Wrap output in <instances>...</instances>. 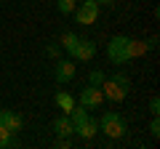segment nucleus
I'll list each match as a JSON object with an SVG mask.
<instances>
[{"label": "nucleus", "mask_w": 160, "mask_h": 149, "mask_svg": "<svg viewBox=\"0 0 160 149\" xmlns=\"http://www.w3.org/2000/svg\"><path fill=\"white\" fill-rule=\"evenodd\" d=\"M107 56H109L112 64L131 61V37H126V35H115L112 40L107 43Z\"/></svg>", "instance_id": "1"}, {"label": "nucleus", "mask_w": 160, "mask_h": 149, "mask_svg": "<svg viewBox=\"0 0 160 149\" xmlns=\"http://www.w3.org/2000/svg\"><path fill=\"white\" fill-rule=\"evenodd\" d=\"M102 93H104V99H109V101H123V99L128 96V77L123 72L112 74L109 80L102 83Z\"/></svg>", "instance_id": "2"}, {"label": "nucleus", "mask_w": 160, "mask_h": 149, "mask_svg": "<svg viewBox=\"0 0 160 149\" xmlns=\"http://www.w3.org/2000/svg\"><path fill=\"white\" fill-rule=\"evenodd\" d=\"M99 128H102L109 138H123L128 125H126V120H123V115H118V112H104Z\"/></svg>", "instance_id": "3"}, {"label": "nucleus", "mask_w": 160, "mask_h": 149, "mask_svg": "<svg viewBox=\"0 0 160 149\" xmlns=\"http://www.w3.org/2000/svg\"><path fill=\"white\" fill-rule=\"evenodd\" d=\"M69 56H72L75 61H91V59L96 56V43L86 40V37H78V43L69 48Z\"/></svg>", "instance_id": "4"}, {"label": "nucleus", "mask_w": 160, "mask_h": 149, "mask_svg": "<svg viewBox=\"0 0 160 149\" xmlns=\"http://www.w3.org/2000/svg\"><path fill=\"white\" fill-rule=\"evenodd\" d=\"M75 19H78V24H93L99 19V3H93V0H83L80 6H75Z\"/></svg>", "instance_id": "5"}, {"label": "nucleus", "mask_w": 160, "mask_h": 149, "mask_svg": "<svg viewBox=\"0 0 160 149\" xmlns=\"http://www.w3.org/2000/svg\"><path fill=\"white\" fill-rule=\"evenodd\" d=\"M102 101H104L102 88L88 85V88H83V91H80V107H86V109H96V107H102Z\"/></svg>", "instance_id": "6"}, {"label": "nucleus", "mask_w": 160, "mask_h": 149, "mask_svg": "<svg viewBox=\"0 0 160 149\" xmlns=\"http://www.w3.org/2000/svg\"><path fill=\"white\" fill-rule=\"evenodd\" d=\"M53 77H56V83H69L75 77V61L72 59H59L56 67H53Z\"/></svg>", "instance_id": "7"}, {"label": "nucleus", "mask_w": 160, "mask_h": 149, "mask_svg": "<svg viewBox=\"0 0 160 149\" xmlns=\"http://www.w3.org/2000/svg\"><path fill=\"white\" fill-rule=\"evenodd\" d=\"M75 133H78L83 141H91V138L99 133V120H93V117H86V120L80 123L78 128H75Z\"/></svg>", "instance_id": "8"}, {"label": "nucleus", "mask_w": 160, "mask_h": 149, "mask_svg": "<svg viewBox=\"0 0 160 149\" xmlns=\"http://www.w3.org/2000/svg\"><path fill=\"white\" fill-rule=\"evenodd\" d=\"M0 125L8 128L11 133H19V131H22V115L8 112V109H0Z\"/></svg>", "instance_id": "9"}, {"label": "nucleus", "mask_w": 160, "mask_h": 149, "mask_svg": "<svg viewBox=\"0 0 160 149\" xmlns=\"http://www.w3.org/2000/svg\"><path fill=\"white\" fill-rule=\"evenodd\" d=\"M53 101H56V107L62 109L64 115H69V112H72V107L78 104V101H75V96H72V93H67V91H59L56 96H53Z\"/></svg>", "instance_id": "10"}, {"label": "nucleus", "mask_w": 160, "mask_h": 149, "mask_svg": "<svg viewBox=\"0 0 160 149\" xmlns=\"http://www.w3.org/2000/svg\"><path fill=\"white\" fill-rule=\"evenodd\" d=\"M53 131H56V136H72L75 125H72V120H69V115L56 117V120H53Z\"/></svg>", "instance_id": "11"}, {"label": "nucleus", "mask_w": 160, "mask_h": 149, "mask_svg": "<svg viewBox=\"0 0 160 149\" xmlns=\"http://www.w3.org/2000/svg\"><path fill=\"white\" fill-rule=\"evenodd\" d=\"M86 117H88V109H86V107H78V104H75V107H72V112H69V120H72V125L78 128L80 123L86 120Z\"/></svg>", "instance_id": "12"}, {"label": "nucleus", "mask_w": 160, "mask_h": 149, "mask_svg": "<svg viewBox=\"0 0 160 149\" xmlns=\"http://www.w3.org/2000/svg\"><path fill=\"white\" fill-rule=\"evenodd\" d=\"M13 144H16V138H13V133L8 131V128L0 125V149H11Z\"/></svg>", "instance_id": "13"}, {"label": "nucleus", "mask_w": 160, "mask_h": 149, "mask_svg": "<svg viewBox=\"0 0 160 149\" xmlns=\"http://www.w3.org/2000/svg\"><path fill=\"white\" fill-rule=\"evenodd\" d=\"M149 51V46L144 40H131V59H136V56H144V53Z\"/></svg>", "instance_id": "14"}, {"label": "nucleus", "mask_w": 160, "mask_h": 149, "mask_svg": "<svg viewBox=\"0 0 160 149\" xmlns=\"http://www.w3.org/2000/svg\"><path fill=\"white\" fill-rule=\"evenodd\" d=\"M104 80H107V74H104L102 69H93V72L88 74V85H93V88H102Z\"/></svg>", "instance_id": "15"}, {"label": "nucleus", "mask_w": 160, "mask_h": 149, "mask_svg": "<svg viewBox=\"0 0 160 149\" xmlns=\"http://www.w3.org/2000/svg\"><path fill=\"white\" fill-rule=\"evenodd\" d=\"M75 43H78V35H75V32H64V35H62V40H59V46H62L64 51H69Z\"/></svg>", "instance_id": "16"}, {"label": "nucleus", "mask_w": 160, "mask_h": 149, "mask_svg": "<svg viewBox=\"0 0 160 149\" xmlns=\"http://www.w3.org/2000/svg\"><path fill=\"white\" fill-rule=\"evenodd\" d=\"M56 6H59V13H72L75 6H78V0H59Z\"/></svg>", "instance_id": "17"}, {"label": "nucleus", "mask_w": 160, "mask_h": 149, "mask_svg": "<svg viewBox=\"0 0 160 149\" xmlns=\"http://www.w3.org/2000/svg\"><path fill=\"white\" fill-rule=\"evenodd\" d=\"M149 133H152V136H155V138H158V136H160V120H158V115H155V120H152V123H149Z\"/></svg>", "instance_id": "18"}, {"label": "nucleus", "mask_w": 160, "mask_h": 149, "mask_svg": "<svg viewBox=\"0 0 160 149\" xmlns=\"http://www.w3.org/2000/svg\"><path fill=\"white\" fill-rule=\"evenodd\" d=\"M149 112H152V115H160V99H158V96L149 101Z\"/></svg>", "instance_id": "19"}, {"label": "nucleus", "mask_w": 160, "mask_h": 149, "mask_svg": "<svg viewBox=\"0 0 160 149\" xmlns=\"http://www.w3.org/2000/svg\"><path fill=\"white\" fill-rule=\"evenodd\" d=\"M62 53V48H56V46H48V56H59Z\"/></svg>", "instance_id": "20"}, {"label": "nucleus", "mask_w": 160, "mask_h": 149, "mask_svg": "<svg viewBox=\"0 0 160 149\" xmlns=\"http://www.w3.org/2000/svg\"><path fill=\"white\" fill-rule=\"evenodd\" d=\"M93 3H112V0H93Z\"/></svg>", "instance_id": "21"}, {"label": "nucleus", "mask_w": 160, "mask_h": 149, "mask_svg": "<svg viewBox=\"0 0 160 149\" xmlns=\"http://www.w3.org/2000/svg\"><path fill=\"white\" fill-rule=\"evenodd\" d=\"M0 3H3V0H0Z\"/></svg>", "instance_id": "22"}]
</instances>
